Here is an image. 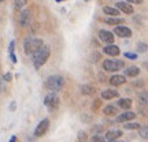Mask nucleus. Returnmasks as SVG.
Here are the masks:
<instances>
[{
	"instance_id": "f257e3e1",
	"label": "nucleus",
	"mask_w": 148,
	"mask_h": 142,
	"mask_svg": "<svg viewBox=\"0 0 148 142\" xmlns=\"http://www.w3.org/2000/svg\"><path fill=\"white\" fill-rule=\"evenodd\" d=\"M49 53H51V51H49V47H47V45H42L38 51H37L34 55H33V64H34V67H36L37 70L40 69L41 66H44L45 64V62L48 60V58H49Z\"/></svg>"
},
{
	"instance_id": "f03ea898",
	"label": "nucleus",
	"mask_w": 148,
	"mask_h": 142,
	"mask_svg": "<svg viewBox=\"0 0 148 142\" xmlns=\"http://www.w3.org/2000/svg\"><path fill=\"white\" fill-rule=\"evenodd\" d=\"M63 85H64V79L62 75H51L45 81V88L49 92H53V93L59 92V90L63 88Z\"/></svg>"
},
{
	"instance_id": "7ed1b4c3",
	"label": "nucleus",
	"mask_w": 148,
	"mask_h": 142,
	"mask_svg": "<svg viewBox=\"0 0 148 142\" xmlns=\"http://www.w3.org/2000/svg\"><path fill=\"white\" fill-rule=\"evenodd\" d=\"M42 45H44L42 40L41 38H36V37H29L23 42V48H25V52L27 55H34Z\"/></svg>"
},
{
	"instance_id": "20e7f679",
	"label": "nucleus",
	"mask_w": 148,
	"mask_h": 142,
	"mask_svg": "<svg viewBox=\"0 0 148 142\" xmlns=\"http://www.w3.org/2000/svg\"><path fill=\"white\" fill-rule=\"evenodd\" d=\"M125 67L123 60H116V59H107L103 62V69L111 73V71H119L121 69Z\"/></svg>"
},
{
	"instance_id": "39448f33",
	"label": "nucleus",
	"mask_w": 148,
	"mask_h": 142,
	"mask_svg": "<svg viewBox=\"0 0 148 142\" xmlns=\"http://www.w3.org/2000/svg\"><path fill=\"white\" fill-rule=\"evenodd\" d=\"M19 26L21 27H27L30 25V22H32V12L29 10H23L19 14Z\"/></svg>"
},
{
	"instance_id": "423d86ee",
	"label": "nucleus",
	"mask_w": 148,
	"mask_h": 142,
	"mask_svg": "<svg viewBox=\"0 0 148 142\" xmlns=\"http://www.w3.org/2000/svg\"><path fill=\"white\" fill-rule=\"evenodd\" d=\"M59 97L56 96V93H49V94L45 97V100H44V104L48 107V108H58L59 107Z\"/></svg>"
},
{
	"instance_id": "0eeeda50",
	"label": "nucleus",
	"mask_w": 148,
	"mask_h": 142,
	"mask_svg": "<svg viewBox=\"0 0 148 142\" xmlns=\"http://www.w3.org/2000/svg\"><path fill=\"white\" fill-rule=\"evenodd\" d=\"M48 127H49V120H48V119H42V120L38 123V126L36 127V130H34V135H36V137L44 135V134L47 132Z\"/></svg>"
},
{
	"instance_id": "6e6552de",
	"label": "nucleus",
	"mask_w": 148,
	"mask_h": 142,
	"mask_svg": "<svg viewBox=\"0 0 148 142\" xmlns=\"http://www.w3.org/2000/svg\"><path fill=\"white\" fill-rule=\"evenodd\" d=\"M114 33L118 37H122V38H126V37L132 36V30L127 26H123V25H118V26L114 27Z\"/></svg>"
},
{
	"instance_id": "1a4fd4ad",
	"label": "nucleus",
	"mask_w": 148,
	"mask_h": 142,
	"mask_svg": "<svg viewBox=\"0 0 148 142\" xmlns=\"http://www.w3.org/2000/svg\"><path fill=\"white\" fill-rule=\"evenodd\" d=\"M116 8L121 11V12H125V14H133V5L130 3H127V1H118L116 3Z\"/></svg>"
},
{
	"instance_id": "9d476101",
	"label": "nucleus",
	"mask_w": 148,
	"mask_h": 142,
	"mask_svg": "<svg viewBox=\"0 0 148 142\" xmlns=\"http://www.w3.org/2000/svg\"><path fill=\"white\" fill-rule=\"evenodd\" d=\"M99 38H100L103 42H106L107 45H108V44H112L114 40H115V38H114V34L111 32H107V30H100V32H99Z\"/></svg>"
},
{
	"instance_id": "9b49d317",
	"label": "nucleus",
	"mask_w": 148,
	"mask_h": 142,
	"mask_svg": "<svg viewBox=\"0 0 148 142\" xmlns=\"http://www.w3.org/2000/svg\"><path fill=\"white\" fill-rule=\"evenodd\" d=\"M134 118H136V113H134V112L126 111V112H123V113H121V115H118L116 122H118V123H126V122L133 120Z\"/></svg>"
},
{
	"instance_id": "f8f14e48",
	"label": "nucleus",
	"mask_w": 148,
	"mask_h": 142,
	"mask_svg": "<svg viewBox=\"0 0 148 142\" xmlns=\"http://www.w3.org/2000/svg\"><path fill=\"white\" fill-rule=\"evenodd\" d=\"M103 52L106 53V55H108V56H118L119 55V48L116 47V45H114V44H108V45H106V47L103 48Z\"/></svg>"
},
{
	"instance_id": "ddd939ff",
	"label": "nucleus",
	"mask_w": 148,
	"mask_h": 142,
	"mask_svg": "<svg viewBox=\"0 0 148 142\" xmlns=\"http://www.w3.org/2000/svg\"><path fill=\"white\" fill-rule=\"evenodd\" d=\"M126 82V78H125V75H112L110 78V84L112 85V86H121V85H123Z\"/></svg>"
},
{
	"instance_id": "4468645a",
	"label": "nucleus",
	"mask_w": 148,
	"mask_h": 142,
	"mask_svg": "<svg viewBox=\"0 0 148 142\" xmlns=\"http://www.w3.org/2000/svg\"><path fill=\"white\" fill-rule=\"evenodd\" d=\"M118 96H119L118 90L107 89V90H104V92L101 93V99H104V100H111V99H115V97H118Z\"/></svg>"
},
{
	"instance_id": "2eb2a0df",
	"label": "nucleus",
	"mask_w": 148,
	"mask_h": 142,
	"mask_svg": "<svg viewBox=\"0 0 148 142\" xmlns=\"http://www.w3.org/2000/svg\"><path fill=\"white\" fill-rule=\"evenodd\" d=\"M106 139L108 141V139H116V138L122 137V131L121 130H118V128H111V130H108V131L106 132Z\"/></svg>"
},
{
	"instance_id": "dca6fc26",
	"label": "nucleus",
	"mask_w": 148,
	"mask_h": 142,
	"mask_svg": "<svg viewBox=\"0 0 148 142\" xmlns=\"http://www.w3.org/2000/svg\"><path fill=\"white\" fill-rule=\"evenodd\" d=\"M103 12H104L106 15H108V16H119V12H121V11L118 10V8H114V7H108V5H106V7L103 8Z\"/></svg>"
},
{
	"instance_id": "f3484780",
	"label": "nucleus",
	"mask_w": 148,
	"mask_h": 142,
	"mask_svg": "<svg viewBox=\"0 0 148 142\" xmlns=\"http://www.w3.org/2000/svg\"><path fill=\"white\" fill-rule=\"evenodd\" d=\"M106 23L111 25V26H118V25L123 23V19L118 18V16H110V18H106Z\"/></svg>"
},
{
	"instance_id": "a211bd4d",
	"label": "nucleus",
	"mask_w": 148,
	"mask_h": 142,
	"mask_svg": "<svg viewBox=\"0 0 148 142\" xmlns=\"http://www.w3.org/2000/svg\"><path fill=\"white\" fill-rule=\"evenodd\" d=\"M138 74H140V69L136 66H130L125 70V75H127V77H137Z\"/></svg>"
},
{
	"instance_id": "6ab92c4d",
	"label": "nucleus",
	"mask_w": 148,
	"mask_h": 142,
	"mask_svg": "<svg viewBox=\"0 0 148 142\" xmlns=\"http://www.w3.org/2000/svg\"><path fill=\"white\" fill-rule=\"evenodd\" d=\"M118 107L122 108V109H129L132 107V100L130 99H121L118 101Z\"/></svg>"
},
{
	"instance_id": "aec40b11",
	"label": "nucleus",
	"mask_w": 148,
	"mask_h": 142,
	"mask_svg": "<svg viewBox=\"0 0 148 142\" xmlns=\"http://www.w3.org/2000/svg\"><path fill=\"white\" fill-rule=\"evenodd\" d=\"M81 92H82V94L85 96H92L96 93V90L93 86H89V85H84L82 88H81Z\"/></svg>"
},
{
	"instance_id": "412c9836",
	"label": "nucleus",
	"mask_w": 148,
	"mask_h": 142,
	"mask_svg": "<svg viewBox=\"0 0 148 142\" xmlns=\"http://www.w3.org/2000/svg\"><path fill=\"white\" fill-rule=\"evenodd\" d=\"M103 112H104V115L107 116H112V115H116L118 113V108L114 105H107L104 109H103Z\"/></svg>"
},
{
	"instance_id": "4be33fe9",
	"label": "nucleus",
	"mask_w": 148,
	"mask_h": 142,
	"mask_svg": "<svg viewBox=\"0 0 148 142\" xmlns=\"http://www.w3.org/2000/svg\"><path fill=\"white\" fill-rule=\"evenodd\" d=\"M138 103L141 105H147L148 104V92H141L138 94Z\"/></svg>"
},
{
	"instance_id": "5701e85b",
	"label": "nucleus",
	"mask_w": 148,
	"mask_h": 142,
	"mask_svg": "<svg viewBox=\"0 0 148 142\" xmlns=\"http://www.w3.org/2000/svg\"><path fill=\"white\" fill-rule=\"evenodd\" d=\"M138 134L143 139H148V124H144V126H140L138 128Z\"/></svg>"
},
{
	"instance_id": "b1692460",
	"label": "nucleus",
	"mask_w": 148,
	"mask_h": 142,
	"mask_svg": "<svg viewBox=\"0 0 148 142\" xmlns=\"http://www.w3.org/2000/svg\"><path fill=\"white\" fill-rule=\"evenodd\" d=\"M123 128H126V130H138L140 128V124L138 123H134V122H126L125 124H123Z\"/></svg>"
},
{
	"instance_id": "393cba45",
	"label": "nucleus",
	"mask_w": 148,
	"mask_h": 142,
	"mask_svg": "<svg viewBox=\"0 0 148 142\" xmlns=\"http://www.w3.org/2000/svg\"><path fill=\"white\" fill-rule=\"evenodd\" d=\"M137 49H138V52H147V51H148V44L138 42V44H137Z\"/></svg>"
},
{
	"instance_id": "a878e982",
	"label": "nucleus",
	"mask_w": 148,
	"mask_h": 142,
	"mask_svg": "<svg viewBox=\"0 0 148 142\" xmlns=\"http://www.w3.org/2000/svg\"><path fill=\"white\" fill-rule=\"evenodd\" d=\"M90 141L92 142H104L106 141V137H101V135H99V134H95L93 137L90 138Z\"/></svg>"
},
{
	"instance_id": "bb28decb",
	"label": "nucleus",
	"mask_w": 148,
	"mask_h": 142,
	"mask_svg": "<svg viewBox=\"0 0 148 142\" xmlns=\"http://www.w3.org/2000/svg\"><path fill=\"white\" fill-rule=\"evenodd\" d=\"M26 3H27V0H15V8L19 10V8H22Z\"/></svg>"
},
{
	"instance_id": "cd10ccee",
	"label": "nucleus",
	"mask_w": 148,
	"mask_h": 142,
	"mask_svg": "<svg viewBox=\"0 0 148 142\" xmlns=\"http://www.w3.org/2000/svg\"><path fill=\"white\" fill-rule=\"evenodd\" d=\"M78 141L79 142H85V141H86V134H85V131H79L78 132Z\"/></svg>"
},
{
	"instance_id": "c85d7f7f",
	"label": "nucleus",
	"mask_w": 148,
	"mask_h": 142,
	"mask_svg": "<svg viewBox=\"0 0 148 142\" xmlns=\"http://www.w3.org/2000/svg\"><path fill=\"white\" fill-rule=\"evenodd\" d=\"M125 58L133 59V60H134V59H137V55H136V53H132V52H126L125 53Z\"/></svg>"
},
{
	"instance_id": "c756f323",
	"label": "nucleus",
	"mask_w": 148,
	"mask_h": 142,
	"mask_svg": "<svg viewBox=\"0 0 148 142\" xmlns=\"http://www.w3.org/2000/svg\"><path fill=\"white\" fill-rule=\"evenodd\" d=\"M127 3H130V4H141L143 0H127Z\"/></svg>"
},
{
	"instance_id": "7c9ffc66",
	"label": "nucleus",
	"mask_w": 148,
	"mask_h": 142,
	"mask_svg": "<svg viewBox=\"0 0 148 142\" xmlns=\"http://www.w3.org/2000/svg\"><path fill=\"white\" fill-rule=\"evenodd\" d=\"M14 45H15V42L11 41L10 42V55H11V53H14Z\"/></svg>"
},
{
	"instance_id": "2f4dec72",
	"label": "nucleus",
	"mask_w": 148,
	"mask_h": 142,
	"mask_svg": "<svg viewBox=\"0 0 148 142\" xmlns=\"http://www.w3.org/2000/svg\"><path fill=\"white\" fill-rule=\"evenodd\" d=\"M101 130H103V127H101V126H99V127H95V128H93V132H96V134H97V132H100Z\"/></svg>"
},
{
	"instance_id": "473e14b6",
	"label": "nucleus",
	"mask_w": 148,
	"mask_h": 142,
	"mask_svg": "<svg viewBox=\"0 0 148 142\" xmlns=\"http://www.w3.org/2000/svg\"><path fill=\"white\" fill-rule=\"evenodd\" d=\"M10 58H11V60H12V63H16V58H15V55H14V53H11Z\"/></svg>"
},
{
	"instance_id": "72a5a7b5",
	"label": "nucleus",
	"mask_w": 148,
	"mask_h": 142,
	"mask_svg": "<svg viewBox=\"0 0 148 142\" xmlns=\"http://www.w3.org/2000/svg\"><path fill=\"white\" fill-rule=\"evenodd\" d=\"M4 89V85H3V79H1V77H0V92Z\"/></svg>"
},
{
	"instance_id": "f704fd0d",
	"label": "nucleus",
	"mask_w": 148,
	"mask_h": 142,
	"mask_svg": "<svg viewBox=\"0 0 148 142\" xmlns=\"http://www.w3.org/2000/svg\"><path fill=\"white\" fill-rule=\"evenodd\" d=\"M10 79H11V75H10V74H5V75H4V81H10Z\"/></svg>"
},
{
	"instance_id": "c9c22d12",
	"label": "nucleus",
	"mask_w": 148,
	"mask_h": 142,
	"mask_svg": "<svg viewBox=\"0 0 148 142\" xmlns=\"http://www.w3.org/2000/svg\"><path fill=\"white\" fill-rule=\"evenodd\" d=\"M10 109H11V111H14V109H15V103H11V107H10Z\"/></svg>"
},
{
	"instance_id": "e433bc0d",
	"label": "nucleus",
	"mask_w": 148,
	"mask_h": 142,
	"mask_svg": "<svg viewBox=\"0 0 148 142\" xmlns=\"http://www.w3.org/2000/svg\"><path fill=\"white\" fill-rule=\"evenodd\" d=\"M15 141H16V138H15V135H14V137H11L10 142H15Z\"/></svg>"
},
{
	"instance_id": "4c0bfd02",
	"label": "nucleus",
	"mask_w": 148,
	"mask_h": 142,
	"mask_svg": "<svg viewBox=\"0 0 148 142\" xmlns=\"http://www.w3.org/2000/svg\"><path fill=\"white\" fill-rule=\"evenodd\" d=\"M107 142H116V139H108Z\"/></svg>"
},
{
	"instance_id": "58836bf2",
	"label": "nucleus",
	"mask_w": 148,
	"mask_h": 142,
	"mask_svg": "<svg viewBox=\"0 0 148 142\" xmlns=\"http://www.w3.org/2000/svg\"><path fill=\"white\" fill-rule=\"evenodd\" d=\"M1 1H4V0H0V3H1Z\"/></svg>"
},
{
	"instance_id": "ea45409f",
	"label": "nucleus",
	"mask_w": 148,
	"mask_h": 142,
	"mask_svg": "<svg viewBox=\"0 0 148 142\" xmlns=\"http://www.w3.org/2000/svg\"><path fill=\"white\" fill-rule=\"evenodd\" d=\"M56 1H62V0H56Z\"/></svg>"
}]
</instances>
